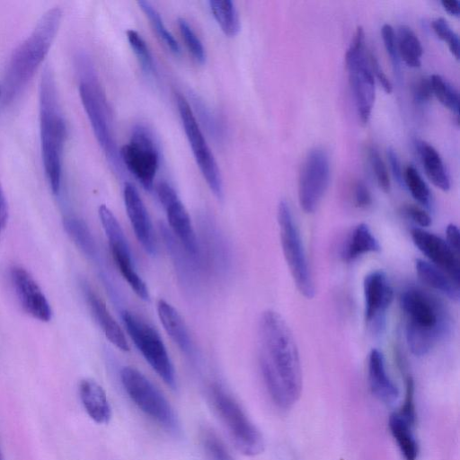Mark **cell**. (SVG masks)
Segmentation results:
<instances>
[{"label":"cell","mask_w":460,"mask_h":460,"mask_svg":"<svg viewBox=\"0 0 460 460\" xmlns=\"http://www.w3.org/2000/svg\"><path fill=\"white\" fill-rule=\"evenodd\" d=\"M259 365L273 403L287 410L301 395L303 376L298 349L285 319L276 311H264L259 321Z\"/></svg>","instance_id":"obj_1"},{"label":"cell","mask_w":460,"mask_h":460,"mask_svg":"<svg viewBox=\"0 0 460 460\" xmlns=\"http://www.w3.org/2000/svg\"><path fill=\"white\" fill-rule=\"evenodd\" d=\"M405 336L412 354L424 356L449 333L451 319L444 305L428 291L415 286L401 294Z\"/></svg>","instance_id":"obj_2"},{"label":"cell","mask_w":460,"mask_h":460,"mask_svg":"<svg viewBox=\"0 0 460 460\" xmlns=\"http://www.w3.org/2000/svg\"><path fill=\"white\" fill-rule=\"evenodd\" d=\"M40 132L45 173L51 191L58 194L66 126L58 99L55 78L49 67L44 69L40 84Z\"/></svg>","instance_id":"obj_3"},{"label":"cell","mask_w":460,"mask_h":460,"mask_svg":"<svg viewBox=\"0 0 460 460\" xmlns=\"http://www.w3.org/2000/svg\"><path fill=\"white\" fill-rule=\"evenodd\" d=\"M62 11L49 9L42 14L31 33L13 51L5 72L4 97L12 100L33 76L58 31Z\"/></svg>","instance_id":"obj_4"},{"label":"cell","mask_w":460,"mask_h":460,"mask_svg":"<svg viewBox=\"0 0 460 460\" xmlns=\"http://www.w3.org/2000/svg\"><path fill=\"white\" fill-rule=\"evenodd\" d=\"M78 66L79 95L94 136L110 164L119 169V154L110 127L107 104L93 69L84 57L79 59Z\"/></svg>","instance_id":"obj_5"},{"label":"cell","mask_w":460,"mask_h":460,"mask_svg":"<svg viewBox=\"0 0 460 460\" xmlns=\"http://www.w3.org/2000/svg\"><path fill=\"white\" fill-rule=\"evenodd\" d=\"M209 396L237 449L247 456L261 454L265 447L263 437L239 402L217 384L211 386Z\"/></svg>","instance_id":"obj_6"},{"label":"cell","mask_w":460,"mask_h":460,"mask_svg":"<svg viewBox=\"0 0 460 460\" xmlns=\"http://www.w3.org/2000/svg\"><path fill=\"white\" fill-rule=\"evenodd\" d=\"M282 252L293 281L301 295L311 299L315 286L309 261L293 211L286 199H281L277 212Z\"/></svg>","instance_id":"obj_7"},{"label":"cell","mask_w":460,"mask_h":460,"mask_svg":"<svg viewBox=\"0 0 460 460\" xmlns=\"http://www.w3.org/2000/svg\"><path fill=\"white\" fill-rule=\"evenodd\" d=\"M122 386L133 403L166 430L178 435L179 420L158 388L139 370L126 366L120 370Z\"/></svg>","instance_id":"obj_8"},{"label":"cell","mask_w":460,"mask_h":460,"mask_svg":"<svg viewBox=\"0 0 460 460\" xmlns=\"http://www.w3.org/2000/svg\"><path fill=\"white\" fill-rule=\"evenodd\" d=\"M349 82L362 124L370 119L376 98L375 77L365 46V32L358 26L345 55Z\"/></svg>","instance_id":"obj_9"},{"label":"cell","mask_w":460,"mask_h":460,"mask_svg":"<svg viewBox=\"0 0 460 460\" xmlns=\"http://www.w3.org/2000/svg\"><path fill=\"white\" fill-rule=\"evenodd\" d=\"M121 318L130 339L149 366L168 386L176 389L174 367L156 329L128 310L122 312Z\"/></svg>","instance_id":"obj_10"},{"label":"cell","mask_w":460,"mask_h":460,"mask_svg":"<svg viewBox=\"0 0 460 460\" xmlns=\"http://www.w3.org/2000/svg\"><path fill=\"white\" fill-rule=\"evenodd\" d=\"M176 103L181 123L196 163L208 186L217 199L224 197V187L220 170L208 146L195 115L184 96L177 94Z\"/></svg>","instance_id":"obj_11"},{"label":"cell","mask_w":460,"mask_h":460,"mask_svg":"<svg viewBox=\"0 0 460 460\" xmlns=\"http://www.w3.org/2000/svg\"><path fill=\"white\" fill-rule=\"evenodd\" d=\"M119 158L139 183L151 190L160 158L156 144L146 128L137 126L133 129L129 142L120 148Z\"/></svg>","instance_id":"obj_12"},{"label":"cell","mask_w":460,"mask_h":460,"mask_svg":"<svg viewBox=\"0 0 460 460\" xmlns=\"http://www.w3.org/2000/svg\"><path fill=\"white\" fill-rule=\"evenodd\" d=\"M331 167L328 153L323 147L311 149L304 162L298 177V201L307 214L314 213L330 182Z\"/></svg>","instance_id":"obj_13"},{"label":"cell","mask_w":460,"mask_h":460,"mask_svg":"<svg viewBox=\"0 0 460 460\" xmlns=\"http://www.w3.org/2000/svg\"><path fill=\"white\" fill-rule=\"evenodd\" d=\"M98 213L112 257L120 274L139 298L149 301L148 288L136 271L128 241L118 219L105 205L100 206Z\"/></svg>","instance_id":"obj_14"},{"label":"cell","mask_w":460,"mask_h":460,"mask_svg":"<svg viewBox=\"0 0 460 460\" xmlns=\"http://www.w3.org/2000/svg\"><path fill=\"white\" fill-rule=\"evenodd\" d=\"M159 200L165 209L169 226L187 254L196 261L199 246L190 215L175 190L162 181L156 187Z\"/></svg>","instance_id":"obj_15"},{"label":"cell","mask_w":460,"mask_h":460,"mask_svg":"<svg viewBox=\"0 0 460 460\" xmlns=\"http://www.w3.org/2000/svg\"><path fill=\"white\" fill-rule=\"evenodd\" d=\"M365 320L375 333H382L385 326L386 311L394 299V290L383 270H373L363 281Z\"/></svg>","instance_id":"obj_16"},{"label":"cell","mask_w":460,"mask_h":460,"mask_svg":"<svg viewBox=\"0 0 460 460\" xmlns=\"http://www.w3.org/2000/svg\"><path fill=\"white\" fill-rule=\"evenodd\" d=\"M14 293L22 310L40 322H49L52 317L50 305L31 274L23 267L14 265L10 270Z\"/></svg>","instance_id":"obj_17"},{"label":"cell","mask_w":460,"mask_h":460,"mask_svg":"<svg viewBox=\"0 0 460 460\" xmlns=\"http://www.w3.org/2000/svg\"><path fill=\"white\" fill-rule=\"evenodd\" d=\"M415 246L429 260V262L446 272L457 284L460 282V261L447 242L437 234L422 228L411 231Z\"/></svg>","instance_id":"obj_18"},{"label":"cell","mask_w":460,"mask_h":460,"mask_svg":"<svg viewBox=\"0 0 460 460\" xmlns=\"http://www.w3.org/2000/svg\"><path fill=\"white\" fill-rule=\"evenodd\" d=\"M124 204L135 235L143 249L151 256L156 254L157 246L147 209L137 190L130 182L123 189Z\"/></svg>","instance_id":"obj_19"},{"label":"cell","mask_w":460,"mask_h":460,"mask_svg":"<svg viewBox=\"0 0 460 460\" xmlns=\"http://www.w3.org/2000/svg\"><path fill=\"white\" fill-rule=\"evenodd\" d=\"M82 289L87 304L104 335L115 347L122 351H128L129 345L123 331L109 312L105 303L86 282H82Z\"/></svg>","instance_id":"obj_20"},{"label":"cell","mask_w":460,"mask_h":460,"mask_svg":"<svg viewBox=\"0 0 460 460\" xmlns=\"http://www.w3.org/2000/svg\"><path fill=\"white\" fill-rule=\"evenodd\" d=\"M367 379L371 393L385 403H393L399 395V391L389 376L383 353L372 349L367 359Z\"/></svg>","instance_id":"obj_21"},{"label":"cell","mask_w":460,"mask_h":460,"mask_svg":"<svg viewBox=\"0 0 460 460\" xmlns=\"http://www.w3.org/2000/svg\"><path fill=\"white\" fill-rule=\"evenodd\" d=\"M157 314L166 333L189 358L195 357V347L187 325L179 312L167 301L157 302Z\"/></svg>","instance_id":"obj_22"},{"label":"cell","mask_w":460,"mask_h":460,"mask_svg":"<svg viewBox=\"0 0 460 460\" xmlns=\"http://www.w3.org/2000/svg\"><path fill=\"white\" fill-rule=\"evenodd\" d=\"M81 403L87 415L97 424H107L111 409L103 388L93 379H82L78 386Z\"/></svg>","instance_id":"obj_23"},{"label":"cell","mask_w":460,"mask_h":460,"mask_svg":"<svg viewBox=\"0 0 460 460\" xmlns=\"http://www.w3.org/2000/svg\"><path fill=\"white\" fill-rule=\"evenodd\" d=\"M415 422V418L399 411L389 417V429L403 460H417L419 456V445L413 432Z\"/></svg>","instance_id":"obj_24"},{"label":"cell","mask_w":460,"mask_h":460,"mask_svg":"<svg viewBox=\"0 0 460 460\" xmlns=\"http://www.w3.org/2000/svg\"><path fill=\"white\" fill-rule=\"evenodd\" d=\"M415 270L420 279L438 291L452 301L457 302L460 297L459 284L454 281L446 272L432 263L422 259L415 260Z\"/></svg>","instance_id":"obj_25"},{"label":"cell","mask_w":460,"mask_h":460,"mask_svg":"<svg viewBox=\"0 0 460 460\" xmlns=\"http://www.w3.org/2000/svg\"><path fill=\"white\" fill-rule=\"evenodd\" d=\"M380 251V244L367 224H358L351 232L341 256L346 261Z\"/></svg>","instance_id":"obj_26"},{"label":"cell","mask_w":460,"mask_h":460,"mask_svg":"<svg viewBox=\"0 0 460 460\" xmlns=\"http://www.w3.org/2000/svg\"><path fill=\"white\" fill-rule=\"evenodd\" d=\"M419 154L429 180L440 190L450 189V180L439 153L431 145L418 143Z\"/></svg>","instance_id":"obj_27"},{"label":"cell","mask_w":460,"mask_h":460,"mask_svg":"<svg viewBox=\"0 0 460 460\" xmlns=\"http://www.w3.org/2000/svg\"><path fill=\"white\" fill-rule=\"evenodd\" d=\"M64 227L76 247L91 260L98 256L95 240L87 224L77 217H67L64 219Z\"/></svg>","instance_id":"obj_28"},{"label":"cell","mask_w":460,"mask_h":460,"mask_svg":"<svg viewBox=\"0 0 460 460\" xmlns=\"http://www.w3.org/2000/svg\"><path fill=\"white\" fill-rule=\"evenodd\" d=\"M399 58L412 67L420 66L423 48L417 34L407 25H400L396 34Z\"/></svg>","instance_id":"obj_29"},{"label":"cell","mask_w":460,"mask_h":460,"mask_svg":"<svg viewBox=\"0 0 460 460\" xmlns=\"http://www.w3.org/2000/svg\"><path fill=\"white\" fill-rule=\"evenodd\" d=\"M208 4L222 31L234 37L240 31V17L234 3L231 0H210Z\"/></svg>","instance_id":"obj_30"},{"label":"cell","mask_w":460,"mask_h":460,"mask_svg":"<svg viewBox=\"0 0 460 460\" xmlns=\"http://www.w3.org/2000/svg\"><path fill=\"white\" fill-rule=\"evenodd\" d=\"M137 4L149 20L152 27L157 34V37L163 44L165 45L172 53L179 55L181 53V47L173 35L164 25L159 12L148 1L140 0L137 1Z\"/></svg>","instance_id":"obj_31"},{"label":"cell","mask_w":460,"mask_h":460,"mask_svg":"<svg viewBox=\"0 0 460 460\" xmlns=\"http://www.w3.org/2000/svg\"><path fill=\"white\" fill-rule=\"evenodd\" d=\"M403 184L417 202L427 208H431L432 199L430 190L417 169L411 164L408 165L404 170Z\"/></svg>","instance_id":"obj_32"},{"label":"cell","mask_w":460,"mask_h":460,"mask_svg":"<svg viewBox=\"0 0 460 460\" xmlns=\"http://www.w3.org/2000/svg\"><path fill=\"white\" fill-rule=\"evenodd\" d=\"M429 80L432 94L457 117L459 114V94L456 87L438 74L432 75Z\"/></svg>","instance_id":"obj_33"},{"label":"cell","mask_w":460,"mask_h":460,"mask_svg":"<svg viewBox=\"0 0 460 460\" xmlns=\"http://www.w3.org/2000/svg\"><path fill=\"white\" fill-rule=\"evenodd\" d=\"M126 33L128 43L135 53L141 68L147 75H154L155 72L154 58L146 42L142 36L133 29L128 30Z\"/></svg>","instance_id":"obj_34"},{"label":"cell","mask_w":460,"mask_h":460,"mask_svg":"<svg viewBox=\"0 0 460 460\" xmlns=\"http://www.w3.org/2000/svg\"><path fill=\"white\" fill-rule=\"evenodd\" d=\"M201 444L208 460H234L228 447L214 430H202Z\"/></svg>","instance_id":"obj_35"},{"label":"cell","mask_w":460,"mask_h":460,"mask_svg":"<svg viewBox=\"0 0 460 460\" xmlns=\"http://www.w3.org/2000/svg\"><path fill=\"white\" fill-rule=\"evenodd\" d=\"M177 22L189 51L199 63L203 64L206 61V50L201 40L185 19L178 18Z\"/></svg>","instance_id":"obj_36"},{"label":"cell","mask_w":460,"mask_h":460,"mask_svg":"<svg viewBox=\"0 0 460 460\" xmlns=\"http://www.w3.org/2000/svg\"><path fill=\"white\" fill-rule=\"evenodd\" d=\"M431 25L437 36L447 43L450 52L456 59H458V34L450 27L447 21L443 17L434 19Z\"/></svg>","instance_id":"obj_37"},{"label":"cell","mask_w":460,"mask_h":460,"mask_svg":"<svg viewBox=\"0 0 460 460\" xmlns=\"http://www.w3.org/2000/svg\"><path fill=\"white\" fill-rule=\"evenodd\" d=\"M369 163L379 187L388 192L391 188V181L386 165L382 159L379 152L374 146H370L367 151Z\"/></svg>","instance_id":"obj_38"},{"label":"cell","mask_w":460,"mask_h":460,"mask_svg":"<svg viewBox=\"0 0 460 460\" xmlns=\"http://www.w3.org/2000/svg\"><path fill=\"white\" fill-rule=\"evenodd\" d=\"M381 34L385 50L390 57L394 70L398 73L400 58L397 50L396 33L391 24L385 23L381 28Z\"/></svg>","instance_id":"obj_39"},{"label":"cell","mask_w":460,"mask_h":460,"mask_svg":"<svg viewBox=\"0 0 460 460\" xmlns=\"http://www.w3.org/2000/svg\"><path fill=\"white\" fill-rule=\"evenodd\" d=\"M402 212L407 217L422 227H427L431 224L429 214L418 206L407 204L403 206Z\"/></svg>","instance_id":"obj_40"},{"label":"cell","mask_w":460,"mask_h":460,"mask_svg":"<svg viewBox=\"0 0 460 460\" xmlns=\"http://www.w3.org/2000/svg\"><path fill=\"white\" fill-rule=\"evenodd\" d=\"M353 201L359 208H367L372 204L371 193L363 181H358L354 185Z\"/></svg>","instance_id":"obj_41"},{"label":"cell","mask_w":460,"mask_h":460,"mask_svg":"<svg viewBox=\"0 0 460 460\" xmlns=\"http://www.w3.org/2000/svg\"><path fill=\"white\" fill-rule=\"evenodd\" d=\"M432 88L429 78H420L413 87V98L418 104H424L432 96Z\"/></svg>","instance_id":"obj_42"},{"label":"cell","mask_w":460,"mask_h":460,"mask_svg":"<svg viewBox=\"0 0 460 460\" xmlns=\"http://www.w3.org/2000/svg\"><path fill=\"white\" fill-rule=\"evenodd\" d=\"M369 62L371 66V69L373 72V75L376 77V79L381 84L383 89L387 93H390L393 90V84L389 78L386 76L385 72L382 70L376 58L373 54H369Z\"/></svg>","instance_id":"obj_43"},{"label":"cell","mask_w":460,"mask_h":460,"mask_svg":"<svg viewBox=\"0 0 460 460\" xmlns=\"http://www.w3.org/2000/svg\"><path fill=\"white\" fill-rule=\"evenodd\" d=\"M387 158L391 167L393 176L398 183L403 184V172H402V166L395 150L389 146L387 148Z\"/></svg>","instance_id":"obj_44"},{"label":"cell","mask_w":460,"mask_h":460,"mask_svg":"<svg viewBox=\"0 0 460 460\" xmlns=\"http://www.w3.org/2000/svg\"><path fill=\"white\" fill-rule=\"evenodd\" d=\"M446 237L447 243L450 246V248L459 255V229L456 225L449 224L446 228Z\"/></svg>","instance_id":"obj_45"},{"label":"cell","mask_w":460,"mask_h":460,"mask_svg":"<svg viewBox=\"0 0 460 460\" xmlns=\"http://www.w3.org/2000/svg\"><path fill=\"white\" fill-rule=\"evenodd\" d=\"M8 219V206L4 193L0 185V235L5 228Z\"/></svg>","instance_id":"obj_46"},{"label":"cell","mask_w":460,"mask_h":460,"mask_svg":"<svg viewBox=\"0 0 460 460\" xmlns=\"http://www.w3.org/2000/svg\"><path fill=\"white\" fill-rule=\"evenodd\" d=\"M441 4L450 14L459 16L460 5L457 0H442Z\"/></svg>","instance_id":"obj_47"},{"label":"cell","mask_w":460,"mask_h":460,"mask_svg":"<svg viewBox=\"0 0 460 460\" xmlns=\"http://www.w3.org/2000/svg\"><path fill=\"white\" fill-rule=\"evenodd\" d=\"M0 460H4L1 447H0Z\"/></svg>","instance_id":"obj_48"}]
</instances>
